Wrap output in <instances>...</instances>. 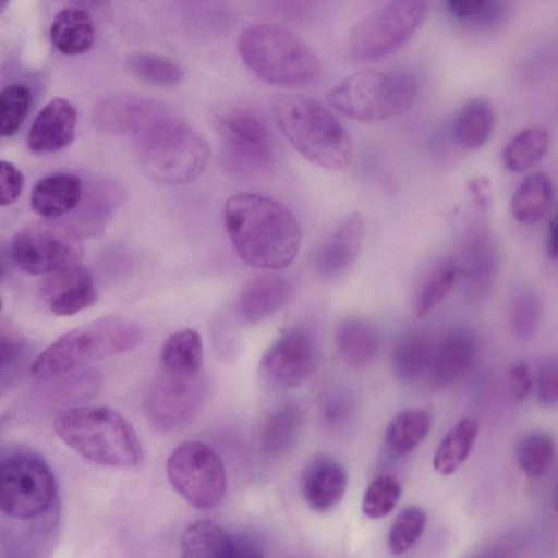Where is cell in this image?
<instances>
[{"label":"cell","mask_w":558,"mask_h":558,"mask_svg":"<svg viewBox=\"0 0 558 558\" xmlns=\"http://www.w3.org/2000/svg\"><path fill=\"white\" fill-rule=\"evenodd\" d=\"M223 220L239 256L250 266L279 270L295 259L300 225L281 203L254 193H239L225 204Z\"/></svg>","instance_id":"1"},{"label":"cell","mask_w":558,"mask_h":558,"mask_svg":"<svg viewBox=\"0 0 558 558\" xmlns=\"http://www.w3.org/2000/svg\"><path fill=\"white\" fill-rule=\"evenodd\" d=\"M270 107L282 134L308 162L332 171L350 167L351 136L324 105L304 95L276 94Z\"/></svg>","instance_id":"2"},{"label":"cell","mask_w":558,"mask_h":558,"mask_svg":"<svg viewBox=\"0 0 558 558\" xmlns=\"http://www.w3.org/2000/svg\"><path fill=\"white\" fill-rule=\"evenodd\" d=\"M133 137L142 166L163 183H189L202 174L209 160L204 137L163 104Z\"/></svg>","instance_id":"3"},{"label":"cell","mask_w":558,"mask_h":558,"mask_svg":"<svg viewBox=\"0 0 558 558\" xmlns=\"http://www.w3.org/2000/svg\"><path fill=\"white\" fill-rule=\"evenodd\" d=\"M57 436L84 459L105 466L128 468L142 458L133 426L105 405H77L60 412L53 422Z\"/></svg>","instance_id":"4"},{"label":"cell","mask_w":558,"mask_h":558,"mask_svg":"<svg viewBox=\"0 0 558 558\" xmlns=\"http://www.w3.org/2000/svg\"><path fill=\"white\" fill-rule=\"evenodd\" d=\"M238 52L245 66L268 84L311 86L323 75L314 51L298 35L277 24L246 27L239 36Z\"/></svg>","instance_id":"5"},{"label":"cell","mask_w":558,"mask_h":558,"mask_svg":"<svg viewBox=\"0 0 558 558\" xmlns=\"http://www.w3.org/2000/svg\"><path fill=\"white\" fill-rule=\"evenodd\" d=\"M142 327L125 317L108 316L77 326L54 340L32 362L34 377L48 379L136 348Z\"/></svg>","instance_id":"6"},{"label":"cell","mask_w":558,"mask_h":558,"mask_svg":"<svg viewBox=\"0 0 558 558\" xmlns=\"http://www.w3.org/2000/svg\"><path fill=\"white\" fill-rule=\"evenodd\" d=\"M416 89L415 77L407 71L367 70L343 78L329 90L327 99L351 119L375 122L405 113Z\"/></svg>","instance_id":"7"},{"label":"cell","mask_w":558,"mask_h":558,"mask_svg":"<svg viewBox=\"0 0 558 558\" xmlns=\"http://www.w3.org/2000/svg\"><path fill=\"white\" fill-rule=\"evenodd\" d=\"M428 11L429 0H389L354 29L351 58L371 61L395 52L417 31Z\"/></svg>","instance_id":"8"},{"label":"cell","mask_w":558,"mask_h":558,"mask_svg":"<svg viewBox=\"0 0 558 558\" xmlns=\"http://www.w3.org/2000/svg\"><path fill=\"white\" fill-rule=\"evenodd\" d=\"M166 472L177 493L197 509H211L225 497L223 463L205 442L186 440L179 444L167 459Z\"/></svg>","instance_id":"9"},{"label":"cell","mask_w":558,"mask_h":558,"mask_svg":"<svg viewBox=\"0 0 558 558\" xmlns=\"http://www.w3.org/2000/svg\"><path fill=\"white\" fill-rule=\"evenodd\" d=\"M1 511L15 519L43 515L53 502L57 485L48 464L34 454L14 453L1 461Z\"/></svg>","instance_id":"10"},{"label":"cell","mask_w":558,"mask_h":558,"mask_svg":"<svg viewBox=\"0 0 558 558\" xmlns=\"http://www.w3.org/2000/svg\"><path fill=\"white\" fill-rule=\"evenodd\" d=\"M83 243L70 227L34 223L15 233L11 243L14 263L31 275H49L80 264Z\"/></svg>","instance_id":"11"},{"label":"cell","mask_w":558,"mask_h":558,"mask_svg":"<svg viewBox=\"0 0 558 558\" xmlns=\"http://www.w3.org/2000/svg\"><path fill=\"white\" fill-rule=\"evenodd\" d=\"M206 396L201 372L181 373L160 368L145 399L149 423L161 432L180 429L198 414Z\"/></svg>","instance_id":"12"},{"label":"cell","mask_w":558,"mask_h":558,"mask_svg":"<svg viewBox=\"0 0 558 558\" xmlns=\"http://www.w3.org/2000/svg\"><path fill=\"white\" fill-rule=\"evenodd\" d=\"M226 167L239 174L266 168L272 159L270 135L264 123L244 111H233L217 124Z\"/></svg>","instance_id":"13"},{"label":"cell","mask_w":558,"mask_h":558,"mask_svg":"<svg viewBox=\"0 0 558 558\" xmlns=\"http://www.w3.org/2000/svg\"><path fill=\"white\" fill-rule=\"evenodd\" d=\"M316 345L311 335L300 328L283 332L263 353L258 374L270 389L281 390L301 386L314 372Z\"/></svg>","instance_id":"14"},{"label":"cell","mask_w":558,"mask_h":558,"mask_svg":"<svg viewBox=\"0 0 558 558\" xmlns=\"http://www.w3.org/2000/svg\"><path fill=\"white\" fill-rule=\"evenodd\" d=\"M365 236V227L359 213L348 215L322 242L314 268L319 278L333 280L343 275L360 254Z\"/></svg>","instance_id":"15"},{"label":"cell","mask_w":558,"mask_h":558,"mask_svg":"<svg viewBox=\"0 0 558 558\" xmlns=\"http://www.w3.org/2000/svg\"><path fill=\"white\" fill-rule=\"evenodd\" d=\"M39 292L58 316L75 315L97 300L93 277L81 264L49 274Z\"/></svg>","instance_id":"16"},{"label":"cell","mask_w":558,"mask_h":558,"mask_svg":"<svg viewBox=\"0 0 558 558\" xmlns=\"http://www.w3.org/2000/svg\"><path fill=\"white\" fill-rule=\"evenodd\" d=\"M76 122V109L69 100L51 99L38 112L29 128V149L36 154H50L63 149L74 140Z\"/></svg>","instance_id":"17"},{"label":"cell","mask_w":558,"mask_h":558,"mask_svg":"<svg viewBox=\"0 0 558 558\" xmlns=\"http://www.w3.org/2000/svg\"><path fill=\"white\" fill-rule=\"evenodd\" d=\"M477 338L468 327H454L434 351L429 375L433 384L447 386L461 378L472 366L477 353Z\"/></svg>","instance_id":"18"},{"label":"cell","mask_w":558,"mask_h":558,"mask_svg":"<svg viewBox=\"0 0 558 558\" xmlns=\"http://www.w3.org/2000/svg\"><path fill=\"white\" fill-rule=\"evenodd\" d=\"M160 104L133 95L109 96L96 104L93 122L105 133L133 136Z\"/></svg>","instance_id":"19"},{"label":"cell","mask_w":558,"mask_h":558,"mask_svg":"<svg viewBox=\"0 0 558 558\" xmlns=\"http://www.w3.org/2000/svg\"><path fill=\"white\" fill-rule=\"evenodd\" d=\"M348 485L347 471L329 457H317L302 476V494L308 507L319 513L331 511L342 499Z\"/></svg>","instance_id":"20"},{"label":"cell","mask_w":558,"mask_h":558,"mask_svg":"<svg viewBox=\"0 0 558 558\" xmlns=\"http://www.w3.org/2000/svg\"><path fill=\"white\" fill-rule=\"evenodd\" d=\"M291 295L292 288L286 278L274 274L258 276L241 291L236 314L247 324L262 322L282 308Z\"/></svg>","instance_id":"21"},{"label":"cell","mask_w":558,"mask_h":558,"mask_svg":"<svg viewBox=\"0 0 558 558\" xmlns=\"http://www.w3.org/2000/svg\"><path fill=\"white\" fill-rule=\"evenodd\" d=\"M83 182L73 173H54L32 189L29 203L44 219H57L77 208L83 201Z\"/></svg>","instance_id":"22"},{"label":"cell","mask_w":558,"mask_h":558,"mask_svg":"<svg viewBox=\"0 0 558 558\" xmlns=\"http://www.w3.org/2000/svg\"><path fill=\"white\" fill-rule=\"evenodd\" d=\"M495 245L485 230L473 231L465 241L459 271L463 275L468 291L482 298L490 291L498 267Z\"/></svg>","instance_id":"23"},{"label":"cell","mask_w":558,"mask_h":558,"mask_svg":"<svg viewBox=\"0 0 558 558\" xmlns=\"http://www.w3.org/2000/svg\"><path fill=\"white\" fill-rule=\"evenodd\" d=\"M379 335L367 319L350 316L342 319L335 332V344L342 361L353 368L371 365L379 351Z\"/></svg>","instance_id":"24"},{"label":"cell","mask_w":558,"mask_h":558,"mask_svg":"<svg viewBox=\"0 0 558 558\" xmlns=\"http://www.w3.org/2000/svg\"><path fill=\"white\" fill-rule=\"evenodd\" d=\"M49 36L60 53L64 56L82 54L94 45V24L85 10L64 8L54 15Z\"/></svg>","instance_id":"25"},{"label":"cell","mask_w":558,"mask_h":558,"mask_svg":"<svg viewBox=\"0 0 558 558\" xmlns=\"http://www.w3.org/2000/svg\"><path fill=\"white\" fill-rule=\"evenodd\" d=\"M495 126V111L487 98L466 101L452 122V135L459 146L475 150L489 140Z\"/></svg>","instance_id":"26"},{"label":"cell","mask_w":558,"mask_h":558,"mask_svg":"<svg viewBox=\"0 0 558 558\" xmlns=\"http://www.w3.org/2000/svg\"><path fill=\"white\" fill-rule=\"evenodd\" d=\"M234 550L235 536L209 520L193 522L181 537V555L186 558H234Z\"/></svg>","instance_id":"27"},{"label":"cell","mask_w":558,"mask_h":558,"mask_svg":"<svg viewBox=\"0 0 558 558\" xmlns=\"http://www.w3.org/2000/svg\"><path fill=\"white\" fill-rule=\"evenodd\" d=\"M554 198L550 179L544 173L525 177L517 186L510 202L513 218L520 223L533 225L547 214Z\"/></svg>","instance_id":"28"},{"label":"cell","mask_w":558,"mask_h":558,"mask_svg":"<svg viewBox=\"0 0 558 558\" xmlns=\"http://www.w3.org/2000/svg\"><path fill=\"white\" fill-rule=\"evenodd\" d=\"M478 423L471 417L459 420L437 446L433 466L441 475L454 473L469 458L478 435Z\"/></svg>","instance_id":"29"},{"label":"cell","mask_w":558,"mask_h":558,"mask_svg":"<svg viewBox=\"0 0 558 558\" xmlns=\"http://www.w3.org/2000/svg\"><path fill=\"white\" fill-rule=\"evenodd\" d=\"M303 426V414L295 403H287L276 409L265 421L260 444L270 457L290 451L298 442Z\"/></svg>","instance_id":"30"},{"label":"cell","mask_w":558,"mask_h":558,"mask_svg":"<svg viewBox=\"0 0 558 558\" xmlns=\"http://www.w3.org/2000/svg\"><path fill=\"white\" fill-rule=\"evenodd\" d=\"M433 354L430 341L425 335L409 333L395 347L392 373L402 383H413L429 369Z\"/></svg>","instance_id":"31"},{"label":"cell","mask_w":558,"mask_h":558,"mask_svg":"<svg viewBox=\"0 0 558 558\" xmlns=\"http://www.w3.org/2000/svg\"><path fill=\"white\" fill-rule=\"evenodd\" d=\"M203 362V342L197 330L182 328L172 332L163 342L160 353L162 368L181 372H199Z\"/></svg>","instance_id":"32"},{"label":"cell","mask_w":558,"mask_h":558,"mask_svg":"<svg viewBox=\"0 0 558 558\" xmlns=\"http://www.w3.org/2000/svg\"><path fill=\"white\" fill-rule=\"evenodd\" d=\"M430 429V415L423 409H408L398 413L387 425L385 444L396 454L414 450Z\"/></svg>","instance_id":"33"},{"label":"cell","mask_w":558,"mask_h":558,"mask_svg":"<svg viewBox=\"0 0 558 558\" xmlns=\"http://www.w3.org/2000/svg\"><path fill=\"white\" fill-rule=\"evenodd\" d=\"M549 135L542 128H527L517 133L504 147L501 160L510 172H523L546 155Z\"/></svg>","instance_id":"34"},{"label":"cell","mask_w":558,"mask_h":558,"mask_svg":"<svg viewBox=\"0 0 558 558\" xmlns=\"http://www.w3.org/2000/svg\"><path fill=\"white\" fill-rule=\"evenodd\" d=\"M459 275V265L454 259H445L436 264L424 277L416 292L415 316L424 317L441 303L456 287Z\"/></svg>","instance_id":"35"},{"label":"cell","mask_w":558,"mask_h":558,"mask_svg":"<svg viewBox=\"0 0 558 558\" xmlns=\"http://www.w3.org/2000/svg\"><path fill=\"white\" fill-rule=\"evenodd\" d=\"M124 66L132 76L154 86L172 87L184 78L183 68L178 62L156 53H131Z\"/></svg>","instance_id":"36"},{"label":"cell","mask_w":558,"mask_h":558,"mask_svg":"<svg viewBox=\"0 0 558 558\" xmlns=\"http://www.w3.org/2000/svg\"><path fill=\"white\" fill-rule=\"evenodd\" d=\"M543 302L531 287L515 289L508 304V323L513 337L527 341L536 333L542 323Z\"/></svg>","instance_id":"37"},{"label":"cell","mask_w":558,"mask_h":558,"mask_svg":"<svg viewBox=\"0 0 558 558\" xmlns=\"http://www.w3.org/2000/svg\"><path fill=\"white\" fill-rule=\"evenodd\" d=\"M555 456V442L545 430H531L525 434L517 447V459L521 471L536 478L550 468Z\"/></svg>","instance_id":"38"},{"label":"cell","mask_w":558,"mask_h":558,"mask_svg":"<svg viewBox=\"0 0 558 558\" xmlns=\"http://www.w3.org/2000/svg\"><path fill=\"white\" fill-rule=\"evenodd\" d=\"M32 105V94L27 86L13 83L0 94V133L11 137L19 132Z\"/></svg>","instance_id":"39"},{"label":"cell","mask_w":558,"mask_h":558,"mask_svg":"<svg viewBox=\"0 0 558 558\" xmlns=\"http://www.w3.org/2000/svg\"><path fill=\"white\" fill-rule=\"evenodd\" d=\"M426 525V513L418 506L404 508L395 519L388 535V548L401 555L421 538Z\"/></svg>","instance_id":"40"},{"label":"cell","mask_w":558,"mask_h":558,"mask_svg":"<svg viewBox=\"0 0 558 558\" xmlns=\"http://www.w3.org/2000/svg\"><path fill=\"white\" fill-rule=\"evenodd\" d=\"M401 486L391 475L375 477L364 492L362 511L369 519H381L389 514L399 501Z\"/></svg>","instance_id":"41"},{"label":"cell","mask_w":558,"mask_h":558,"mask_svg":"<svg viewBox=\"0 0 558 558\" xmlns=\"http://www.w3.org/2000/svg\"><path fill=\"white\" fill-rule=\"evenodd\" d=\"M537 401L546 408L558 404V355L541 360L535 374Z\"/></svg>","instance_id":"42"},{"label":"cell","mask_w":558,"mask_h":558,"mask_svg":"<svg viewBox=\"0 0 558 558\" xmlns=\"http://www.w3.org/2000/svg\"><path fill=\"white\" fill-rule=\"evenodd\" d=\"M24 186L22 172L10 161L0 165V203L2 206L13 204L21 195Z\"/></svg>","instance_id":"43"},{"label":"cell","mask_w":558,"mask_h":558,"mask_svg":"<svg viewBox=\"0 0 558 558\" xmlns=\"http://www.w3.org/2000/svg\"><path fill=\"white\" fill-rule=\"evenodd\" d=\"M509 385L517 402L525 401L533 389V376L525 361H517L509 369Z\"/></svg>","instance_id":"44"},{"label":"cell","mask_w":558,"mask_h":558,"mask_svg":"<svg viewBox=\"0 0 558 558\" xmlns=\"http://www.w3.org/2000/svg\"><path fill=\"white\" fill-rule=\"evenodd\" d=\"M24 339L11 328H1V374L13 367L25 349Z\"/></svg>","instance_id":"45"},{"label":"cell","mask_w":558,"mask_h":558,"mask_svg":"<svg viewBox=\"0 0 558 558\" xmlns=\"http://www.w3.org/2000/svg\"><path fill=\"white\" fill-rule=\"evenodd\" d=\"M351 400L345 396L332 397L323 407V420L327 426L332 428L345 425L351 417Z\"/></svg>","instance_id":"46"},{"label":"cell","mask_w":558,"mask_h":558,"mask_svg":"<svg viewBox=\"0 0 558 558\" xmlns=\"http://www.w3.org/2000/svg\"><path fill=\"white\" fill-rule=\"evenodd\" d=\"M487 2L488 0H447L450 12L460 20H470L481 15L485 11Z\"/></svg>","instance_id":"47"},{"label":"cell","mask_w":558,"mask_h":558,"mask_svg":"<svg viewBox=\"0 0 558 558\" xmlns=\"http://www.w3.org/2000/svg\"><path fill=\"white\" fill-rule=\"evenodd\" d=\"M547 254L551 258H558V209L548 226Z\"/></svg>","instance_id":"48"},{"label":"cell","mask_w":558,"mask_h":558,"mask_svg":"<svg viewBox=\"0 0 558 558\" xmlns=\"http://www.w3.org/2000/svg\"><path fill=\"white\" fill-rule=\"evenodd\" d=\"M553 505L556 511H558V482L556 484L554 495H553Z\"/></svg>","instance_id":"49"},{"label":"cell","mask_w":558,"mask_h":558,"mask_svg":"<svg viewBox=\"0 0 558 558\" xmlns=\"http://www.w3.org/2000/svg\"><path fill=\"white\" fill-rule=\"evenodd\" d=\"M5 1H7V0H1V4H2V7H4Z\"/></svg>","instance_id":"50"},{"label":"cell","mask_w":558,"mask_h":558,"mask_svg":"<svg viewBox=\"0 0 558 558\" xmlns=\"http://www.w3.org/2000/svg\"><path fill=\"white\" fill-rule=\"evenodd\" d=\"M92 1H95V2H96V1H99V0H92Z\"/></svg>","instance_id":"51"}]
</instances>
